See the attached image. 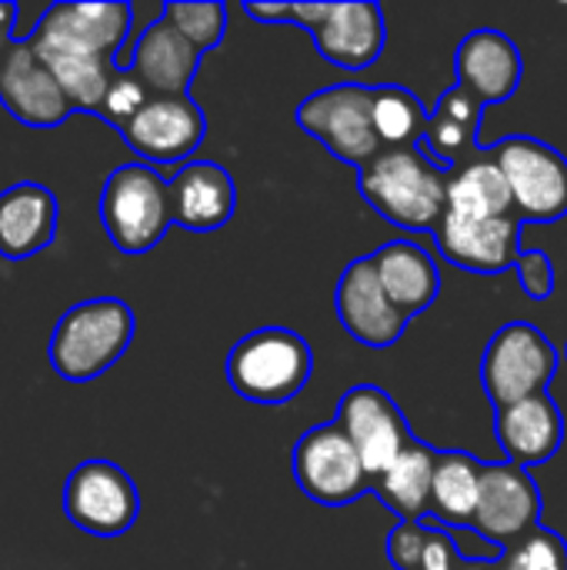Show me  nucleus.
<instances>
[{
    "label": "nucleus",
    "instance_id": "4be33fe9",
    "mask_svg": "<svg viewBox=\"0 0 567 570\" xmlns=\"http://www.w3.org/2000/svg\"><path fill=\"white\" fill-rule=\"evenodd\" d=\"M57 197L33 180H20L0 190V257L23 261L53 244Z\"/></svg>",
    "mask_w": 567,
    "mask_h": 570
},
{
    "label": "nucleus",
    "instance_id": "5701e85b",
    "mask_svg": "<svg viewBox=\"0 0 567 570\" xmlns=\"http://www.w3.org/2000/svg\"><path fill=\"white\" fill-rule=\"evenodd\" d=\"M371 257H374V267H378L384 294L391 297V304L408 321L438 301V294H441L438 264L414 240H391L381 250H374Z\"/></svg>",
    "mask_w": 567,
    "mask_h": 570
},
{
    "label": "nucleus",
    "instance_id": "cd10ccee",
    "mask_svg": "<svg viewBox=\"0 0 567 570\" xmlns=\"http://www.w3.org/2000/svg\"><path fill=\"white\" fill-rule=\"evenodd\" d=\"M428 120L431 114L411 90L394 83L374 87V130L384 150L418 147L428 130Z\"/></svg>",
    "mask_w": 567,
    "mask_h": 570
},
{
    "label": "nucleus",
    "instance_id": "423d86ee",
    "mask_svg": "<svg viewBox=\"0 0 567 570\" xmlns=\"http://www.w3.org/2000/svg\"><path fill=\"white\" fill-rule=\"evenodd\" d=\"M558 371V351L538 327L525 321L505 324L485 347L481 384L495 411L511 407L525 397L548 394V384Z\"/></svg>",
    "mask_w": 567,
    "mask_h": 570
},
{
    "label": "nucleus",
    "instance_id": "4c0bfd02",
    "mask_svg": "<svg viewBox=\"0 0 567 570\" xmlns=\"http://www.w3.org/2000/svg\"><path fill=\"white\" fill-rule=\"evenodd\" d=\"M20 17V10H17V3H0V57L10 50V30H13V20Z\"/></svg>",
    "mask_w": 567,
    "mask_h": 570
},
{
    "label": "nucleus",
    "instance_id": "f704fd0d",
    "mask_svg": "<svg viewBox=\"0 0 567 570\" xmlns=\"http://www.w3.org/2000/svg\"><path fill=\"white\" fill-rule=\"evenodd\" d=\"M518 281L521 291L531 301H548L555 294V267L545 250H525L518 261Z\"/></svg>",
    "mask_w": 567,
    "mask_h": 570
},
{
    "label": "nucleus",
    "instance_id": "ea45409f",
    "mask_svg": "<svg viewBox=\"0 0 567 570\" xmlns=\"http://www.w3.org/2000/svg\"><path fill=\"white\" fill-rule=\"evenodd\" d=\"M461 570H495V568H491V561H478V558H475V561H465Z\"/></svg>",
    "mask_w": 567,
    "mask_h": 570
},
{
    "label": "nucleus",
    "instance_id": "7ed1b4c3",
    "mask_svg": "<svg viewBox=\"0 0 567 570\" xmlns=\"http://www.w3.org/2000/svg\"><path fill=\"white\" fill-rule=\"evenodd\" d=\"M314 371L311 344L287 327H261L241 337L227 357V384L251 404H287L294 401Z\"/></svg>",
    "mask_w": 567,
    "mask_h": 570
},
{
    "label": "nucleus",
    "instance_id": "393cba45",
    "mask_svg": "<svg viewBox=\"0 0 567 570\" xmlns=\"http://www.w3.org/2000/svg\"><path fill=\"white\" fill-rule=\"evenodd\" d=\"M43 17L60 27L67 37H74L77 43L110 57L117 63V50L127 40L130 30V17L134 10L120 0H107V3H50L43 10Z\"/></svg>",
    "mask_w": 567,
    "mask_h": 570
},
{
    "label": "nucleus",
    "instance_id": "f03ea898",
    "mask_svg": "<svg viewBox=\"0 0 567 570\" xmlns=\"http://www.w3.org/2000/svg\"><path fill=\"white\" fill-rule=\"evenodd\" d=\"M134 341V311L117 297L74 304L60 314L50 337V364L70 384L107 374Z\"/></svg>",
    "mask_w": 567,
    "mask_h": 570
},
{
    "label": "nucleus",
    "instance_id": "a878e982",
    "mask_svg": "<svg viewBox=\"0 0 567 570\" xmlns=\"http://www.w3.org/2000/svg\"><path fill=\"white\" fill-rule=\"evenodd\" d=\"M438 451L414 441L398 464L374 481V494L398 514V521H424L431 514V481H434Z\"/></svg>",
    "mask_w": 567,
    "mask_h": 570
},
{
    "label": "nucleus",
    "instance_id": "ddd939ff",
    "mask_svg": "<svg viewBox=\"0 0 567 570\" xmlns=\"http://www.w3.org/2000/svg\"><path fill=\"white\" fill-rule=\"evenodd\" d=\"M538 524H541V491L528 474V468H518L511 461L485 464L481 498L471 531L508 551Z\"/></svg>",
    "mask_w": 567,
    "mask_h": 570
},
{
    "label": "nucleus",
    "instance_id": "c9c22d12",
    "mask_svg": "<svg viewBox=\"0 0 567 570\" xmlns=\"http://www.w3.org/2000/svg\"><path fill=\"white\" fill-rule=\"evenodd\" d=\"M461 564H465V558H461L454 538L444 528L428 524V541H424L418 570H461Z\"/></svg>",
    "mask_w": 567,
    "mask_h": 570
},
{
    "label": "nucleus",
    "instance_id": "6e6552de",
    "mask_svg": "<svg viewBox=\"0 0 567 570\" xmlns=\"http://www.w3.org/2000/svg\"><path fill=\"white\" fill-rule=\"evenodd\" d=\"M491 157L505 170L515 214L525 224L567 217V157L561 150L535 137H508L491 147Z\"/></svg>",
    "mask_w": 567,
    "mask_h": 570
},
{
    "label": "nucleus",
    "instance_id": "c85d7f7f",
    "mask_svg": "<svg viewBox=\"0 0 567 570\" xmlns=\"http://www.w3.org/2000/svg\"><path fill=\"white\" fill-rule=\"evenodd\" d=\"M160 17L170 20L201 53L217 47L224 40V30H227V7L217 0H207V3L170 0V3H164Z\"/></svg>",
    "mask_w": 567,
    "mask_h": 570
},
{
    "label": "nucleus",
    "instance_id": "f257e3e1",
    "mask_svg": "<svg viewBox=\"0 0 567 570\" xmlns=\"http://www.w3.org/2000/svg\"><path fill=\"white\" fill-rule=\"evenodd\" d=\"M448 184L451 174L434 167L418 147L381 150L358 177L364 200L404 230H438L448 210Z\"/></svg>",
    "mask_w": 567,
    "mask_h": 570
},
{
    "label": "nucleus",
    "instance_id": "b1692460",
    "mask_svg": "<svg viewBox=\"0 0 567 570\" xmlns=\"http://www.w3.org/2000/svg\"><path fill=\"white\" fill-rule=\"evenodd\" d=\"M485 464L465 451H438L431 481V518L451 528H475Z\"/></svg>",
    "mask_w": 567,
    "mask_h": 570
},
{
    "label": "nucleus",
    "instance_id": "7c9ffc66",
    "mask_svg": "<svg viewBox=\"0 0 567 570\" xmlns=\"http://www.w3.org/2000/svg\"><path fill=\"white\" fill-rule=\"evenodd\" d=\"M150 100V90L130 73V70H117L114 80H110V90L104 97V107H100V117L107 124H114L117 130H124L137 114L140 107Z\"/></svg>",
    "mask_w": 567,
    "mask_h": 570
},
{
    "label": "nucleus",
    "instance_id": "4468645a",
    "mask_svg": "<svg viewBox=\"0 0 567 570\" xmlns=\"http://www.w3.org/2000/svg\"><path fill=\"white\" fill-rule=\"evenodd\" d=\"M521 227L525 220L518 214L508 217H475L461 210H444L434 237L438 250L471 271V274H501L511 264L518 267L521 261Z\"/></svg>",
    "mask_w": 567,
    "mask_h": 570
},
{
    "label": "nucleus",
    "instance_id": "1a4fd4ad",
    "mask_svg": "<svg viewBox=\"0 0 567 570\" xmlns=\"http://www.w3.org/2000/svg\"><path fill=\"white\" fill-rule=\"evenodd\" d=\"M294 23H301L314 37L317 53L341 70H364L384 53L388 27L378 3H294Z\"/></svg>",
    "mask_w": 567,
    "mask_h": 570
},
{
    "label": "nucleus",
    "instance_id": "a211bd4d",
    "mask_svg": "<svg viewBox=\"0 0 567 570\" xmlns=\"http://www.w3.org/2000/svg\"><path fill=\"white\" fill-rule=\"evenodd\" d=\"M454 73L458 83L468 87L485 107L508 100L525 77V60L518 43L491 27L471 30L454 53Z\"/></svg>",
    "mask_w": 567,
    "mask_h": 570
},
{
    "label": "nucleus",
    "instance_id": "f3484780",
    "mask_svg": "<svg viewBox=\"0 0 567 570\" xmlns=\"http://www.w3.org/2000/svg\"><path fill=\"white\" fill-rule=\"evenodd\" d=\"M0 104L27 127H60L74 107L30 40H13L0 57Z\"/></svg>",
    "mask_w": 567,
    "mask_h": 570
},
{
    "label": "nucleus",
    "instance_id": "bb28decb",
    "mask_svg": "<svg viewBox=\"0 0 567 570\" xmlns=\"http://www.w3.org/2000/svg\"><path fill=\"white\" fill-rule=\"evenodd\" d=\"M448 210L475 214V217H508L515 214L511 187L505 180V170L488 160H471L461 170L451 174L448 184Z\"/></svg>",
    "mask_w": 567,
    "mask_h": 570
},
{
    "label": "nucleus",
    "instance_id": "0eeeda50",
    "mask_svg": "<svg viewBox=\"0 0 567 570\" xmlns=\"http://www.w3.org/2000/svg\"><path fill=\"white\" fill-rule=\"evenodd\" d=\"M291 471L297 488L324 508H348L368 491H374L361 454L354 451L351 438L338 421L317 424L301 434V441L294 444Z\"/></svg>",
    "mask_w": 567,
    "mask_h": 570
},
{
    "label": "nucleus",
    "instance_id": "a19ab883",
    "mask_svg": "<svg viewBox=\"0 0 567 570\" xmlns=\"http://www.w3.org/2000/svg\"><path fill=\"white\" fill-rule=\"evenodd\" d=\"M565 357H567V347H565Z\"/></svg>",
    "mask_w": 567,
    "mask_h": 570
},
{
    "label": "nucleus",
    "instance_id": "aec40b11",
    "mask_svg": "<svg viewBox=\"0 0 567 570\" xmlns=\"http://www.w3.org/2000/svg\"><path fill=\"white\" fill-rule=\"evenodd\" d=\"M170 214L177 227L187 230H217L234 217L237 187L234 177L214 160H190L170 180Z\"/></svg>",
    "mask_w": 567,
    "mask_h": 570
},
{
    "label": "nucleus",
    "instance_id": "e433bc0d",
    "mask_svg": "<svg viewBox=\"0 0 567 570\" xmlns=\"http://www.w3.org/2000/svg\"><path fill=\"white\" fill-rule=\"evenodd\" d=\"M244 13L257 23H294V3H244Z\"/></svg>",
    "mask_w": 567,
    "mask_h": 570
},
{
    "label": "nucleus",
    "instance_id": "c756f323",
    "mask_svg": "<svg viewBox=\"0 0 567 570\" xmlns=\"http://www.w3.org/2000/svg\"><path fill=\"white\" fill-rule=\"evenodd\" d=\"M478 137L475 134H468L461 124H454V120H448V117H441V114H431V120H428V130H424V137H421V144H418V150L434 164V167H441V170H451L468 150H471V144H475Z\"/></svg>",
    "mask_w": 567,
    "mask_h": 570
},
{
    "label": "nucleus",
    "instance_id": "9b49d317",
    "mask_svg": "<svg viewBox=\"0 0 567 570\" xmlns=\"http://www.w3.org/2000/svg\"><path fill=\"white\" fill-rule=\"evenodd\" d=\"M334 421L351 438V444L361 454V464H364L371 481L384 478L398 464V458L418 441L411 434L404 411L391 401L388 391H381L374 384L351 387L341 397Z\"/></svg>",
    "mask_w": 567,
    "mask_h": 570
},
{
    "label": "nucleus",
    "instance_id": "6ab92c4d",
    "mask_svg": "<svg viewBox=\"0 0 567 570\" xmlns=\"http://www.w3.org/2000/svg\"><path fill=\"white\" fill-rule=\"evenodd\" d=\"M201 50L164 17L144 27L134 43L127 70L150 90V97H180L197 77Z\"/></svg>",
    "mask_w": 567,
    "mask_h": 570
},
{
    "label": "nucleus",
    "instance_id": "2eb2a0df",
    "mask_svg": "<svg viewBox=\"0 0 567 570\" xmlns=\"http://www.w3.org/2000/svg\"><path fill=\"white\" fill-rule=\"evenodd\" d=\"M27 40L37 50V57L47 63V70L53 73L60 90L67 94L70 107L80 110V114H100L104 97L110 90V80L117 73L114 60L90 50V47H84V43H77L60 27H53L47 17L37 20L33 33Z\"/></svg>",
    "mask_w": 567,
    "mask_h": 570
},
{
    "label": "nucleus",
    "instance_id": "412c9836",
    "mask_svg": "<svg viewBox=\"0 0 567 570\" xmlns=\"http://www.w3.org/2000/svg\"><path fill=\"white\" fill-rule=\"evenodd\" d=\"M495 431L505 458L518 468L548 464L565 441V417L548 394L525 397L511 407L495 411Z\"/></svg>",
    "mask_w": 567,
    "mask_h": 570
},
{
    "label": "nucleus",
    "instance_id": "9d476101",
    "mask_svg": "<svg viewBox=\"0 0 567 570\" xmlns=\"http://www.w3.org/2000/svg\"><path fill=\"white\" fill-rule=\"evenodd\" d=\"M63 514L94 538H120L140 514V494L130 474L110 461H84L63 484Z\"/></svg>",
    "mask_w": 567,
    "mask_h": 570
},
{
    "label": "nucleus",
    "instance_id": "72a5a7b5",
    "mask_svg": "<svg viewBox=\"0 0 567 570\" xmlns=\"http://www.w3.org/2000/svg\"><path fill=\"white\" fill-rule=\"evenodd\" d=\"M434 114H441V117H448V120H454V124H461L468 134H475L478 137V130H481V114H485V104L468 90V87H461V83H454L451 90H444L441 94V100L434 104Z\"/></svg>",
    "mask_w": 567,
    "mask_h": 570
},
{
    "label": "nucleus",
    "instance_id": "dca6fc26",
    "mask_svg": "<svg viewBox=\"0 0 567 570\" xmlns=\"http://www.w3.org/2000/svg\"><path fill=\"white\" fill-rule=\"evenodd\" d=\"M334 311L341 327L364 347L384 351L398 344V337L408 327V317L391 304V297L381 287L374 257H358L341 271L338 291H334Z\"/></svg>",
    "mask_w": 567,
    "mask_h": 570
},
{
    "label": "nucleus",
    "instance_id": "39448f33",
    "mask_svg": "<svg viewBox=\"0 0 567 570\" xmlns=\"http://www.w3.org/2000/svg\"><path fill=\"white\" fill-rule=\"evenodd\" d=\"M294 120L341 164H351L358 170L384 150L374 130V87L338 83L314 90L301 100Z\"/></svg>",
    "mask_w": 567,
    "mask_h": 570
},
{
    "label": "nucleus",
    "instance_id": "58836bf2",
    "mask_svg": "<svg viewBox=\"0 0 567 570\" xmlns=\"http://www.w3.org/2000/svg\"><path fill=\"white\" fill-rule=\"evenodd\" d=\"M491 568L495 570H538V568H531L521 554H515V551H501V558H495L491 561Z\"/></svg>",
    "mask_w": 567,
    "mask_h": 570
},
{
    "label": "nucleus",
    "instance_id": "473e14b6",
    "mask_svg": "<svg viewBox=\"0 0 567 570\" xmlns=\"http://www.w3.org/2000/svg\"><path fill=\"white\" fill-rule=\"evenodd\" d=\"M424 541H428V524L424 521H398V528L388 538L391 564L398 570H418Z\"/></svg>",
    "mask_w": 567,
    "mask_h": 570
},
{
    "label": "nucleus",
    "instance_id": "f8f14e48",
    "mask_svg": "<svg viewBox=\"0 0 567 570\" xmlns=\"http://www.w3.org/2000/svg\"><path fill=\"white\" fill-rule=\"evenodd\" d=\"M207 117L190 94L150 97L140 114L120 130L124 144L147 164L170 167L184 164L204 140Z\"/></svg>",
    "mask_w": 567,
    "mask_h": 570
},
{
    "label": "nucleus",
    "instance_id": "20e7f679",
    "mask_svg": "<svg viewBox=\"0 0 567 570\" xmlns=\"http://www.w3.org/2000/svg\"><path fill=\"white\" fill-rule=\"evenodd\" d=\"M100 220L117 250H154L164 240L167 227L174 224L167 180L150 164L117 167L100 190Z\"/></svg>",
    "mask_w": 567,
    "mask_h": 570
},
{
    "label": "nucleus",
    "instance_id": "2f4dec72",
    "mask_svg": "<svg viewBox=\"0 0 567 570\" xmlns=\"http://www.w3.org/2000/svg\"><path fill=\"white\" fill-rule=\"evenodd\" d=\"M508 551L521 554L531 568L538 570H567V544L555 534L548 531L545 524L531 528L521 541H515Z\"/></svg>",
    "mask_w": 567,
    "mask_h": 570
}]
</instances>
